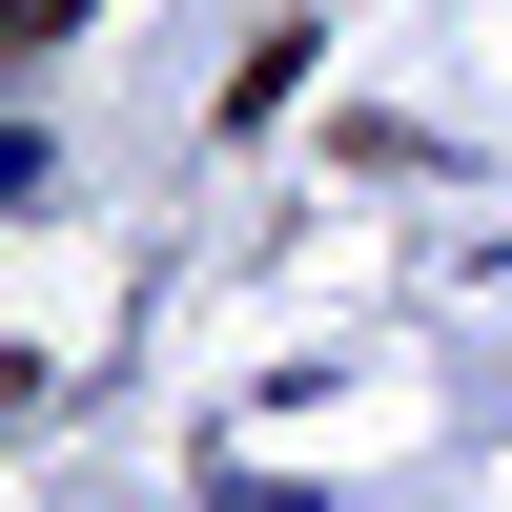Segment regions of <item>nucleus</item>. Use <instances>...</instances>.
<instances>
[{"mask_svg": "<svg viewBox=\"0 0 512 512\" xmlns=\"http://www.w3.org/2000/svg\"><path fill=\"white\" fill-rule=\"evenodd\" d=\"M62 21H82V0H21V41H62Z\"/></svg>", "mask_w": 512, "mask_h": 512, "instance_id": "nucleus-1", "label": "nucleus"}]
</instances>
